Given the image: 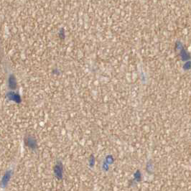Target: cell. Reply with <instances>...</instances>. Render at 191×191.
I'll use <instances>...</instances> for the list:
<instances>
[{"label": "cell", "instance_id": "cell-2", "mask_svg": "<svg viewBox=\"0 0 191 191\" xmlns=\"http://www.w3.org/2000/svg\"><path fill=\"white\" fill-rule=\"evenodd\" d=\"M8 97L9 99H11V100H13L16 102H19L20 101V98L19 96V95L14 93H9L8 94Z\"/></svg>", "mask_w": 191, "mask_h": 191}, {"label": "cell", "instance_id": "cell-1", "mask_svg": "<svg viewBox=\"0 0 191 191\" xmlns=\"http://www.w3.org/2000/svg\"><path fill=\"white\" fill-rule=\"evenodd\" d=\"M11 176H12V171L11 170H9V171L6 172V173L4 174V175L3 176L1 182V184L2 187H6V185L9 183V180L11 178Z\"/></svg>", "mask_w": 191, "mask_h": 191}]
</instances>
